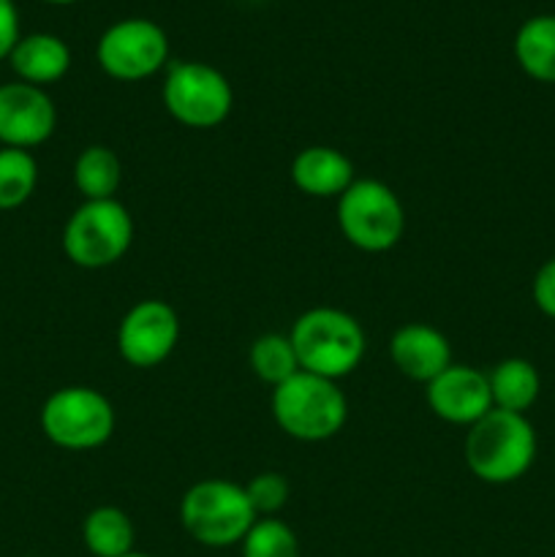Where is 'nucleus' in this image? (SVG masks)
<instances>
[{"instance_id": "obj_9", "label": "nucleus", "mask_w": 555, "mask_h": 557, "mask_svg": "<svg viewBox=\"0 0 555 557\" xmlns=\"http://www.w3.org/2000/svg\"><path fill=\"white\" fill-rule=\"evenodd\" d=\"M96 60L118 82H141L158 74L169 60V38L150 20H120L98 38Z\"/></svg>"}, {"instance_id": "obj_17", "label": "nucleus", "mask_w": 555, "mask_h": 557, "mask_svg": "<svg viewBox=\"0 0 555 557\" xmlns=\"http://www.w3.org/2000/svg\"><path fill=\"white\" fill-rule=\"evenodd\" d=\"M515 58L531 79L555 85V14L522 22L515 36Z\"/></svg>"}, {"instance_id": "obj_1", "label": "nucleus", "mask_w": 555, "mask_h": 557, "mask_svg": "<svg viewBox=\"0 0 555 557\" xmlns=\"http://www.w3.org/2000/svg\"><path fill=\"white\" fill-rule=\"evenodd\" d=\"M462 455L479 482L511 484L526 476L536 460V433L526 413L493 408L468 428Z\"/></svg>"}, {"instance_id": "obj_20", "label": "nucleus", "mask_w": 555, "mask_h": 557, "mask_svg": "<svg viewBox=\"0 0 555 557\" xmlns=\"http://www.w3.org/2000/svg\"><path fill=\"white\" fill-rule=\"evenodd\" d=\"M38 185V163L30 150L0 147V210L9 212L25 205Z\"/></svg>"}, {"instance_id": "obj_15", "label": "nucleus", "mask_w": 555, "mask_h": 557, "mask_svg": "<svg viewBox=\"0 0 555 557\" xmlns=\"http://www.w3.org/2000/svg\"><path fill=\"white\" fill-rule=\"evenodd\" d=\"M9 63L20 82L44 87L69 74L71 49L63 38L52 36V33H30L16 41L14 52L9 54Z\"/></svg>"}, {"instance_id": "obj_3", "label": "nucleus", "mask_w": 555, "mask_h": 557, "mask_svg": "<svg viewBox=\"0 0 555 557\" xmlns=\"http://www.w3.org/2000/svg\"><path fill=\"white\" fill-rule=\"evenodd\" d=\"M278 428L305 444L335 438L348 419V400L337 381L299 370L272 392Z\"/></svg>"}, {"instance_id": "obj_12", "label": "nucleus", "mask_w": 555, "mask_h": 557, "mask_svg": "<svg viewBox=\"0 0 555 557\" xmlns=\"http://www.w3.org/2000/svg\"><path fill=\"white\" fill-rule=\"evenodd\" d=\"M428 406L444 422L471 428L493 411L488 373L468 364H449L439 379L428 384Z\"/></svg>"}, {"instance_id": "obj_21", "label": "nucleus", "mask_w": 555, "mask_h": 557, "mask_svg": "<svg viewBox=\"0 0 555 557\" xmlns=\"http://www.w3.org/2000/svg\"><path fill=\"white\" fill-rule=\"evenodd\" d=\"M250 370L259 375L261 381L272 386H281L292 375L299 373V359L294 354L288 335H264L250 346L248 354Z\"/></svg>"}, {"instance_id": "obj_26", "label": "nucleus", "mask_w": 555, "mask_h": 557, "mask_svg": "<svg viewBox=\"0 0 555 557\" xmlns=\"http://www.w3.org/2000/svg\"><path fill=\"white\" fill-rule=\"evenodd\" d=\"M44 3H49V5H71V3H76V0H44Z\"/></svg>"}, {"instance_id": "obj_11", "label": "nucleus", "mask_w": 555, "mask_h": 557, "mask_svg": "<svg viewBox=\"0 0 555 557\" xmlns=\"http://www.w3.org/2000/svg\"><path fill=\"white\" fill-rule=\"evenodd\" d=\"M58 128V109L44 87L27 82L0 85V145L30 150Z\"/></svg>"}, {"instance_id": "obj_24", "label": "nucleus", "mask_w": 555, "mask_h": 557, "mask_svg": "<svg viewBox=\"0 0 555 557\" xmlns=\"http://www.w3.org/2000/svg\"><path fill=\"white\" fill-rule=\"evenodd\" d=\"M531 294L536 308L542 310L547 319H555V259L544 261V264L539 267L536 275H533Z\"/></svg>"}, {"instance_id": "obj_5", "label": "nucleus", "mask_w": 555, "mask_h": 557, "mask_svg": "<svg viewBox=\"0 0 555 557\" xmlns=\"http://www.w3.org/2000/svg\"><path fill=\"white\" fill-rule=\"evenodd\" d=\"M337 226L354 248L384 253L400 243L406 212L390 185L379 180H354L337 199Z\"/></svg>"}, {"instance_id": "obj_19", "label": "nucleus", "mask_w": 555, "mask_h": 557, "mask_svg": "<svg viewBox=\"0 0 555 557\" xmlns=\"http://www.w3.org/2000/svg\"><path fill=\"white\" fill-rule=\"evenodd\" d=\"M123 183V163L114 150L103 145H90L79 152L74 163V185L85 201L114 199Z\"/></svg>"}, {"instance_id": "obj_22", "label": "nucleus", "mask_w": 555, "mask_h": 557, "mask_svg": "<svg viewBox=\"0 0 555 557\" xmlns=\"http://www.w3.org/2000/svg\"><path fill=\"white\" fill-rule=\"evenodd\" d=\"M243 557H299V539L278 517H261L243 539Z\"/></svg>"}, {"instance_id": "obj_7", "label": "nucleus", "mask_w": 555, "mask_h": 557, "mask_svg": "<svg viewBox=\"0 0 555 557\" xmlns=\"http://www.w3.org/2000/svg\"><path fill=\"white\" fill-rule=\"evenodd\" d=\"M41 430L60 449H98L114 433V408L90 386H65L44 403Z\"/></svg>"}, {"instance_id": "obj_13", "label": "nucleus", "mask_w": 555, "mask_h": 557, "mask_svg": "<svg viewBox=\"0 0 555 557\" xmlns=\"http://www.w3.org/2000/svg\"><path fill=\"white\" fill-rule=\"evenodd\" d=\"M390 354L395 368L414 381L430 384L452 364V346L435 326L406 324L392 335Z\"/></svg>"}, {"instance_id": "obj_6", "label": "nucleus", "mask_w": 555, "mask_h": 557, "mask_svg": "<svg viewBox=\"0 0 555 557\" xmlns=\"http://www.w3.org/2000/svg\"><path fill=\"white\" fill-rule=\"evenodd\" d=\"M134 243L131 212L118 199L85 201L63 228V250L82 270H103L128 253Z\"/></svg>"}, {"instance_id": "obj_8", "label": "nucleus", "mask_w": 555, "mask_h": 557, "mask_svg": "<svg viewBox=\"0 0 555 557\" xmlns=\"http://www.w3.org/2000/svg\"><path fill=\"white\" fill-rule=\"evenodd\" d=\"M163 107L188 128H218L232 114L234 92L226 76L207 63L180 60L163 79Z\"/></svg>"}, {"instance_id": "obj_25", "label": "nucleus", "mask_w": 555, "mask_h": 557, "mask_svg": "<svg viewBox=\"0 0 555 557\" xmlns=\"http://www.w3.org/2000/svg\"><path fill=\"white\" fill-rule=\"evenodd\" d=\"M20 11L14 0H0V60L14 52L20 41Z\"/></svg>"}, {"instance_id": "obj_27", "label": "nucleus", "mask_w": 555, "mask_h": 557, "mask_svg": "<svg viewBox=\"0 0 555 557\" xmlns=\"http://www.w3.org/2000/svg\"><path fill=\"white\" fill-rule=\"evenodd\" d=\"M123 557H152V555H145V553H128V555H123Z\"/></svg>"}, {"instance_id": "obj_16", "label": "nucleus", "mask_w": 555, "mask_h": 557, "mask_svg": "<svg viewBox=\"0 0 555 557\" xmlns=\"http://www.w3.org/2000/svg\"><path fill=\"white\" fill-rule=\"evenodd\" d=\"M490 395H493V408L511 413H526L542 392V379L539 370L528 359L511 357L495 364L488 373Z\"/></svg>"}, {"instance_id": "obj_14", "label": "nucleus", "mask_w": 555, "mask_h": 557, "mask_svg": "<svg viewBox=\"0 0 555 557\" xmlns=\"http://www.w3.org/2000/svg\"><path fill=\"white\" fill-rule=\"evenodd\" d=\"M292 180L303 194L316 199H341L354 183V166L335 147H305L292 161Z\"/></svg>"}, {"instance_id": "obj_10", "label": "nucleus", "mask_w": 555, "mask_h": 557, "mask_svg": "<svg viewBox=\"0 0 555 557\" xmlns=\"http://www.w3.org/2000/svg\"><path fill=\"white\" fill-rule=\"evenodd\" d=\"M180 337L177 313L161 299H141L118 326V351L134 368H156L174 351Z\"/></svg>"}, {"instance_id": "obj_4", "label": "nucleus", "mask_w": 555, "mask_h": 557, "mask_svg": "<svg viewBox=\"0 0 555 557\" xmlns=\"http://www.w3.org/2000/svg\"><path fill=\"white\" fill-rule=\"evenodd\" d=\"M259 515L250 506L243 484L207 479L194 484L180 500V522L201 547L223 549L243 544Z\"/></svg>"}, {"instance_id": "obj_2", "label": "nucleus", "mask_w": 555, "mask_h": 557, "mask_svg": "<svg viewBox=\"0 0 555 557\" xmlns=\"http://www.w3.org/2000/svg\"><path fill=\"white\" fill-rule=\"evenodd\" d=\"M288 341L299 359V370L330 381L354 373L368 351L362 324L337 308H313L303 313L294 321Z\"/></svg>"}, {"instance_id": "obj_18", "label": "nucleus", "mask_w": 555, "mask_h": 557, "mask_svg": "<svg viewBox=\"0 0 555 557\" xmlns=\"http://www.w3.org/2000/svg\"><path fill=\"white\" fill-rule=\"evenodd\" d=\"M134 522L118 506H98L82 522V542L92 557H123L134 553Z\"/></svg>"}, {"instance_id": "obj_23", "label": "nucleus", "mask_w": 555, "mask_h": 557, "mask_svg": "<svg viewBox=\"0 0 555 557\" xmlns=\"http://www.w3.org/2000/svg\"><path fill=\"white\" fill-rule=\"evenodd\" d=\"M243 487L250 506H254V511L259 517H275L288 500L286 476H281V473L275 471L259 473V476H254L248 484H243Z\"/></svg>"}]
</instances>
